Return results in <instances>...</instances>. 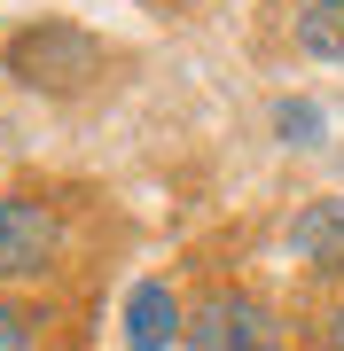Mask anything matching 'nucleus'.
Here are the masks:
<instances>
[{"mask_svg":"<svg viewBox=\"0 0 344 351\" xmlns=\"http://www.w3.org/2000/svg\"><path fill=\"white\" fill-rule=\"evenodd\" d=\"M102 71V39L63 24V16H47V24H24L8 39V78L32 94H78L87 78Z\"/></svg>","mask_w":344,"mask_h":351,"instance_id":"1","label":"nucleus"},{"mask_svg":"<svg viewBox=\"0 0 344 351\" xmlns=\"http://www.w3.org/2000/svg\"><path fill=\"white\" fill-rule=\"evenodd\" d=\"M180 343L188 351H282V320L266 297H251V289H211V297L188 304V320H180Z\"/></svg>","mask_w":344,"mask_h":351,"instance_id":"2","label":"nucleus"},{"mask_svg":"<svg viewBox=\"0 0 344 351\" xmlns=\"http://www.w3.org/2000/svg\"><path fill=\"white\" fill-rule=\"evenodd\" d=\"M63 265V211L47 195H8L0 203V289L47 281Z\"/></svg>","mask_w":344,"mask_h":351,"instance_id":"3","label":"nucleus"},{"mask_svg":"<svg viewBox=\"0 0 344 351\" xmlns=\"http://www.w3.org/2000/svg\"><path fill=\"white\" fill-rule=\"evenodd\" d=\"M290 258L321 281H344V195H321L290 219Z\"/></svg>","mask_w":344,"mask_h":351,"instance_id":"4","label":"nucleus"},{"mask_svg":"<svg viewBox=\"0 0 344 351\" xmlns=\"http://www.w3.org/2000/svg\"><path fill=\"white\" fill-rule=\"evenodd\" d=\"M180 320H188V304L172 297V281H141L126 297V351H172Z\"/></svg>","mask_w":344,"mask_h":351,"instance_id":"5","label":"nucleus"},{"mask_svg":"<svg viewBox=\"0 0 344 351\" xmlns=\"http://www.w3.org/2000/svg\"><path fill=\"white\" fill-rule=\"evenodd\" d=\"M297 47L321 63H344V0H306L297 8Z\"/></svg>","mask_w":344,"mask_h":351,"instance_id":"6","label":"nucleus"},{"mask_svg":"<svg viewBox=\"0 0 344 351\" xmlns=\"http://www.w3.org/2000/svg\"><path fill=\"white\" fill-rule=\"evenodd\" d=\"M321 125H329V117H321V101H306V94H282V101H274V133L290 141V149L321 141Z\"/></svg>","mask_w":344,"mask_h":351,"instance_id":"7","label":"nucleus"},{"mask_svg":"<svg viewBox=\"0 0 344 351\" xmlns=\"http://www.w3.org/2000/svg\"><path fill=\"white\" fill-rule=\"evenodd\" d=\"M0 351H39V320L16 297H0Z\"/></svg>","mask_w":344,"mask_h":351,"instance_id":"8","label":"nucleus"},{"mask_svg":"<svg viewBox=\"0 0 344 351\" xmlns=\"http://www.w3.org/2000/svg\"><path fill=\"white\" fill-rule=\"evenodd\" d=\"M321 351H344V304H329V313H321Z\"/></svg>","mask_w":344,"mask_h":351,"instance_id":"9","label":"nucleus"}]
</instances>
